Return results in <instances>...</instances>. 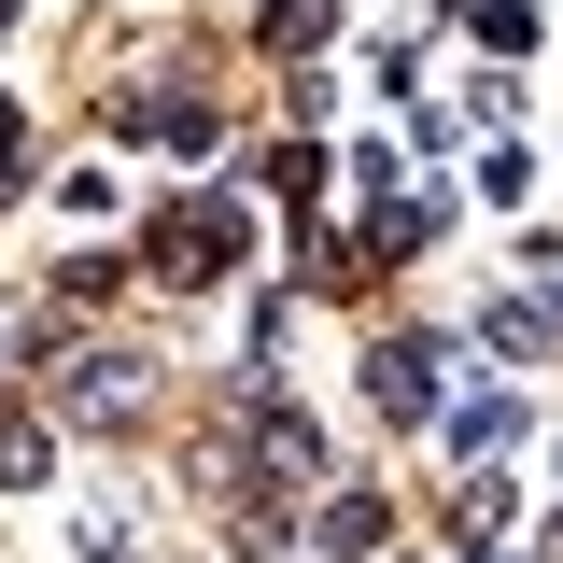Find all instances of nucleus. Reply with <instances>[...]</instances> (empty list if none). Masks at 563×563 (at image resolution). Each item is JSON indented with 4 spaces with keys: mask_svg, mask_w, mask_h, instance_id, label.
Returning a JSON list of instances; mask_svg holds the SVG:
<instances>
[{
    "mask_svg": "<svg viewBox=\"0 0 563 563\" xmlns=\"http://www.w3.org/2000/svg\"><path fill=\"white\" fill-rule=\"evenodd\" d=\"M240 268V198H184V211H155V282L169 296H198V282Z\"/></svg>",
    "mask_w": 563,
    "mask_h": 563,
    "instance_id": "1",
    "label": "nucleus"
},
{
    "mask_svg": "<svg viewBox=\"0 0 563 563\" xmlns=\"http://www.w3.org/2000/svg\"><path fill=\"white\" fill-rule=\"evenodd\" d=\"M141 395H155V380H141V352H85V366L57 380V422H85V437H128Z\"/></svg>",
    "mask_w": 563,
    "mask_h": 563,
    "instance_id": "2",
    "label": "nucleus"
},
{
    "mask_svg": "<svg viewBox=\"0 0 563 563\" xmlns=\"http://www.w3.org/2000/svg\"><path fill=\"white\" fill-rule=\"evenodd\" d=\"M479 352H493V366H536V352H563V268L536 282V296H493V310H479Z\"/></svg>",
    "mask_w": 563,
    "mask_h": 563,
    "instance_id": "3",
    "label": "nucleus"
},
{
    "mask_svg": "<svg viewBox=\"0 0 563 563\" xmlns=\"http://www.w3.org/2000/svg\"><path fill=\"white\" fill-rule=\"evenodd\" d=\"M366 409H380V422H422V409H437V352H422V339H380V352H366Z\"/></svg>",
    "mask_w": 563,
    "mask_h": 563,
    "instance_id": "4",
    "label": "nucleus"
},
{
    "mask_svg": "<svg viewBox=\"0 0 563 563\" xmlns=\"http://www.w3.org/2000/svg\"><path fill=\"white\" fill-rule=\"evenodd\" d=\"M521 437H536L521 395H465V409H451V465H493V451H521Z\"/></svg>",
    "mask_w": 563,
    "mask_h": 563,
    "instance_id": "5",
    "label": "nucleus"
},
{
    "mask_svg": "<svg viewBox=\"0 0 563 563\" xmlns=\"http://www.w3.org/2000/svg\"><path fill=\"white\" fill-rule=\"evenodd\" d=\"M57 479V422L43 409H0V493H43Z\"/></svg>",
    "mask_w": 563,
    "mask_h": 563,
    "instance_id": "6",
    "label": "nucleus"
},
{
    "mask_svg": "<svg viewBox=\"0 0 563 563\" xmlns=\"http://www.w3.org/2000/svg\"><path fill=\"white\" fill-rule=\"evenodd\" d=\"M324 563H380V493H324Z\"/></svg>",
    "mask_w": 563,
    "mask_h": 563,
    "instance_id": "7",
    "label": "nucleus"
},
{
    "mask_svg": "<svg viewBox=\"0 0 563 563\" xmlns=\"http://www.w3.org/2000/svg\"><path fill=\"white\" fill-rule=\"evenodd\" d=\"M254 184H268L282 211H310V198H324V155H310V141H268V155H254Z\"/></svg>",
    "mask_w": 563,
    "mask_h": 563,
    "instance_id": "8",
    "label": "nucleus"
},
{
    "mask_svg": "<svg viewBox=\"0 0 563 563\" xmlns=\"http://www.w3.org/2000/svg\"><path fill=\"white\" fill-rule=\"evenodd\" d=\"M282 43H296V57L339 43V0H268V57H282Z\"/></svg>",
    "mask_w": 563,
    "mask_h": 563,
    "instance_id": "9",
    "label": "nucleus"
},
{
    "mask_svg": "<svg viewBox=\"0 0 563 563\" xmlns=\"http://www.w3.org/2000/svg\"><path fill=\"white\" fill-rule=\"evenodd\" d=\"M521 184H536V155H521V128H507V141L479 155V198H493V211H521Z\"/></svg>",
    "mask_w": 563,
    "mask_h": 563,
    "instance_id": "10",
    "label": "nucleus"
},
{
    "mask_svg": "<svg viewBox=\"0 0 563 563\" xmlns=\"http://www.w3.org/2000/svg\"><path fill=\"white\" fill-rule=\"evenodd\" d=\"M479 57H536V14L521 0H479Z\"/></svg>",
    "mask_w": 563,
    "mask_h": 563,
    "instance_id": "11",
    "label": "nucleus"
},
{
    "mask_svg": "<svg viewBox=\"0 0 563 563\" xmlns=\"http://www.w3.org/2000/svg\"><path fill=\"white\" fill-rule=\"evenodd\" d=\"M14 155H29V128H14V99H0V198H14Z\"/></svg>",
    "mask_w": 563,
    "mask_h": 563,
    "instance_id": "12",
    "label": "nucleus"
}]
</instances>
